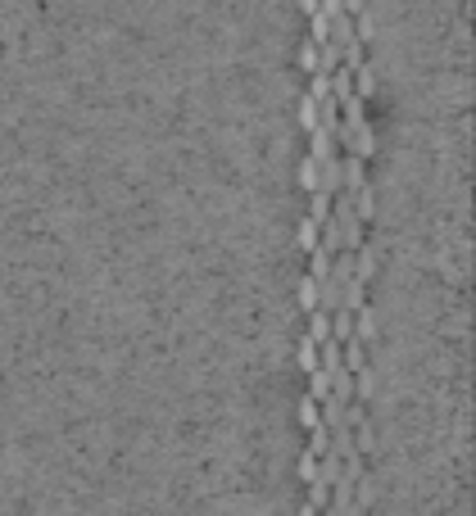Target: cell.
Segmentation results:
<instances>
[{"label": "cell", "instance_id": "obj_1", "mask_svg": "<svg viewBox=\"0 0 476 516\" xmlns=\"http://www.w3.org/2000/svg\"><path fill=\"white\" fill-rule=\"evenodd\" d=\"M313 340H326V317H313Z\"/></svg>", "mask_w": 476, "mask_h": 516}]
</instances>
